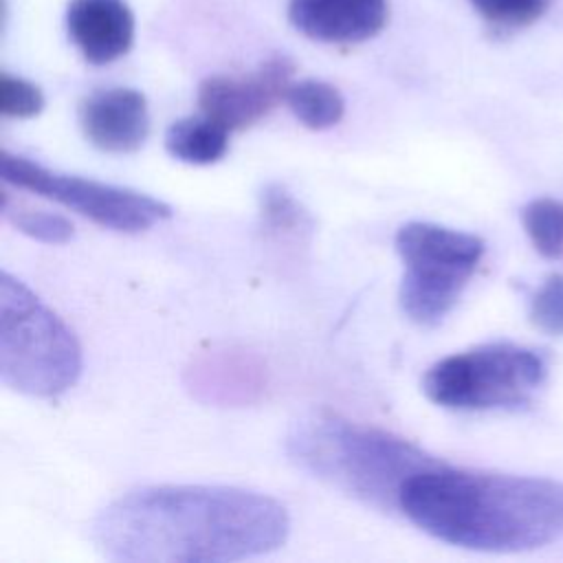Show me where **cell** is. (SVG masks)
Wrapping results in <instances>:
<instances>
[{
  "mask_svg": "<svg viewBox=\"0 0 563 563\" xmlns=\"http://www.w3.org/2000/svg\"><path fill=\"white\" fill-rule=\"evenodd\" d=\"M79 123L86 139L110 154L136 152L150 134L145 97L132 88H103L79 106Z\"/></svg>",
  "mask_w": 563,
  "mask_h": 563,
  "instance_id": "9",
  "label": "cell"
},
{
  "mask_svg": "<svg viewBox=\"0 0 563 563\" xmlns=\"http://www.w3.org/2000/svg\"><path fill=\"white\" fill-rule=\"evenodd\" d=\"M292 70L286 55H273L249 75L207 77L198 88V106L229 132L244 130L286 99Z\"/></svg>",
  "mask_w": 563,
  "mask_h": 563,
  "instance_id": "8",
  "label": "cell"
},
{
  "mask_svg": "<svg viewBox=\"0 0 563 563\" xmlns=\"http://www.w3.org/2000/svg\"><path fill=\"white\" fill-rule=\"evenodd\" d=\"M402 515L444 543L479 552H523L563 537V482L440 460L400 493Z\"/></svg>",
  "mask_w": 563,
  "mask_h": 563,
  "instance_id": "2",
  "label": "cell"
},
{
  "mask_svg": "<svg viewBox=\"0 0 563 563\" xmlns=\"http://www.w3.org/2000/svg\"><path fill=\"white\" fill-rule=\"evenodd\" d=\"M81 347L75 332L20 279L0 273V378L7 387L51 398L77 383Z\"/></svg>",
  "mask_w": 563,
  "mask_h": 563,
  "instance_id": "4",
  "label": "cell"
},
{
  "mask_svg": "<svg viewBox=\"0 0 563 563\" xmlns=\"http://www.w3.org/2000/svg\"><path fill=\"white\" fill-rule=\"evenodd\" d=\"M66 29L81 55L95 66L119 59L134 40V18L125 0H70Z\"/></svg>",
  "mask_w": 563,
  "mask_h": 563,
  "instance_id": "11",
  "label": "cell"
},
{
  "mask_svg": "<svg viewBox=\"0 0 563 563\" xmlns=\"http://www.w3.org/2000/svg\"><path fill=\"white\" fill-rule=\"evenodd\" d=\"M167 152L189 165H211L227 154L229 130L207 114L174 121L165 132Z\"/></svg>",
  "mask_w": 563,
  "mask_h": 563,
  "instance_id": "12",
  "label": "cell"
},
{
  "mask_svg": "<svg viewBox=\"0 0 563 563\" xmlns=\"http://www.w3.org/2000/svg\"><path fill=\"white\" fill-rule=\"evenodd\" d=\"M530 321L545 334H563V275H550L530 299Z\"/></svg>",
  "mask_w": 563,
  "mask_h": 563,
  "instance_id": "17",
  "label": "cell"
},
{
  "mask_svg": "<svg viewBox=\"0 0 563 563\" xmlns=\"http://www.w3.org/2000/svg\"><path fill=\"white\" fill-rule=\"evenodd\" d=\"M286 103L292 114L310 130H325L341 121L345 101L341 92L319 79H306L290 84L286 92Z\"/></svg>",
  "mask_w": 563,
  "mask_h": 563,
  "instance_id": "13",
  "label": "cell"
},
{
  "mask_svg": "<svg viewBox=\"0 0 563 563\" xmlns=\"http://www.w3.org/2000/svg\"><path fill=\"white\" fill-rule=\"evenodd\" d=\"M2 216L29 238L46 244H64L73 238V224L64 216L22 205L13 207L9 194L2 196Z\"/></svg>",
  "mask_w": 563,
  "mask_h": 563,
  "instance_id": "15",
  "label": "cell"
},
{
  "mask_svg": "<svg viewBox=\"0 0 563 563\" xmlns=\"http://www.w3.org/2000/svg\"><path fill=\"white\" fill-rule=\"evenodd\" d=\"M286 453L308 475L383 512L400 510L405 484L438 462L405 438L323 409L292 422Z\"/></svg>",
  "mask_w": 563,
  "mask_h": 563,
  "instance_id": "3",
  "label": "cell"
},
{
  "mask_svg": "<svg viewBox=\"0 0 563 563\" xmlns=\"http://www.w3.org/2000/svg\"><path fill=\"white\" fill-rule=\"evenodd\" d=\"M0 174L4 183L55 200L92 220L95 224L112 231H145L172 216L169 205L147 194L46 169L9 152H2Z\"/></svg>",
  "mask_w": 563,
  "mask_h": 563,
  "instance_id": "7",
  "label": "cell"
},
{
  "mask_svg": "<svg viewBox=\"0 0 563 563\" xmlns=\"http://www.w3.org/2000/svg\"><path fill=\"white\" fill-rule=\"evenodd\" d=\"M288 530V510L264 493L169 484L121 495L97 515L90 532L112 561L213 563L277 550Z\"/></svg>",
  "mask_w": 563,
  "mask_h": 563,
  "instance_id": "1",
  "label": "cell"
},
{
  "mask_svg": "<svg viewBox=\"0 0 563 563\" xmlns=\"http://www.w3.org/2000/svg\"><path fill=\"white\" fill-rule=\"evenodd\" d=\"M523 229L543 257L563 253V202L554 198H537L523 207Z\"/></svg>",
  "mask_w": 563,
  "mask_h": 563,
  "instance_id": "14",
  "label": "cell"
},
{
  "mask_svg": "<svg viewBox=\"0 0 563 563\" xmlns=\"http://www.w3.org/2000/svg\"><path fill=\"white\" fill-rule=\"evenodd\" d=\"M288 18L310 40L356 44L387 22V0H290Z\"/></svg>",
  "mask_w": 563,
  "mask_h": 563,
  "instance_id": "10",
  "label": "cell"
},
{
  "mask_svg": "<svg viewBox=\"0 0 563 563\" xmlns=\"http://www.w3.org/2000/svg\"><path fill=\"white\" fill-rule=\"evenodd\" d=\"M477 13L493 26L517 29L534 22L548 0H471Z\"/></svg>",
  "mask_w": 563,
  "mask_h": 563,
  "instance_id": "18",
  "label": "cell"
},
{
  "mask_svg": "<svg viewBox=\"0 0 563 563\" xmlns=\"http://www.w3.org/2000/svg\"><path fill=\"white\" fill-rule=\"evenodd\" d=\"M405 264L398 299L418 325H438L462 297L482 255L484 242L466 231L433 222H407L396 233Z\"/></svg>",
  "mask_w": 563,
  "mask_h": 563,
  "instance_id": "5",
  "label": "cell"
},
{
  "mask_svg": "<svg viewBox=\"0 0 563 563\" xmlns=\"http://www.w3.org/2000/svg\"><path fill=\"white\" fill-rule=\"evenodd\" d=\"M42 108L44 95L35 84L7 73L2 75V112L7 117L29 119L40 114Z\"/></svg>",
  "mask_w": 563,
  "mask_h": 563,
  "instance_id": "19",
  "label": "cell"
},
{
  "mask_svg": "<svg viewBox=\"0 0 563 563\" xmlns=\"http://www.w3.org/2000/svg\"><path fill=\"white\" fill-rule=\"evenodd\" d=\"M260 213L268 229L295 233L308 224V213L301 205L277 183H271L260 194Z\"/></svg>",
  "mask_w": 563,
  "mask_h": 563,
  "instance_id": "16",
  "label": "cell"
},
{
  "mask_svg": "<svg viewBox=\"0 0 563 563\" xmlns=\"http://www.w3.org/2000/svg\"><path fill=\"white\" fill-rule=\"evenodd\" d=\"M545 376L548 361L537 350L486 343L431 365L422 391L449 409H515L532 400Z\"/></svg>",
  "mask_w": 563,
  "mask_h": 563,
  "instance_id": "6",
  "label": "cell"
}]
</instances>
